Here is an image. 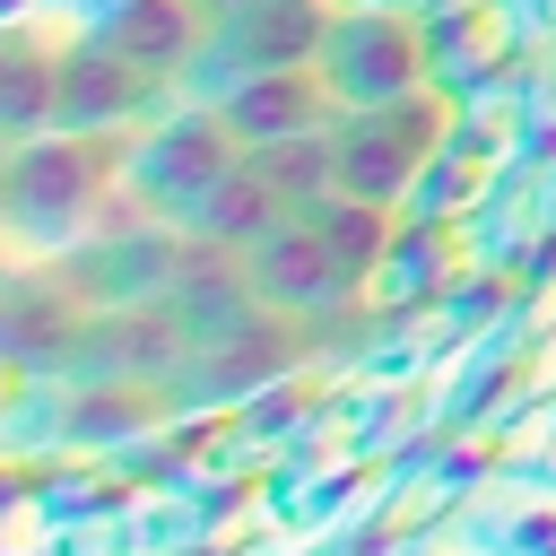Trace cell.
<instances>
[{
    "label": "cell",
    "instance_id": "6da1fadb",
    "mask_svg": "<svg viewBox=\"0 0 556 556\" xmlns=\"http://www.w3.org/2000/svg\"><path fill=\"white\" fill-rule=\"evenodd\" d=\"M0 556H556V0H0Z\"/></svg>",
    "mask_w": 556,
    "mask_h": 556
}]
</instances>
